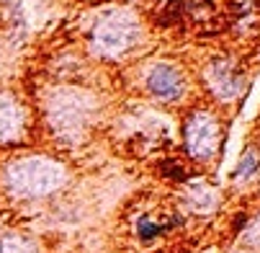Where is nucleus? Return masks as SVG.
Masks as SVG:
<instances>
[{"mask_svg": "<svg viewBox=\"0 0 260 253\" xmlns=\"http://www.w3.org/2000/svg\"><path fill=\"white\" fill-rule=\"evenodd\" d=\"M67 171L62 163L42 155L11 160L3 168V186L16 199H42L62 189Z\"/></svg>", "mask_w": 260, "mask_h": 253, "instance_id": "obj_1", "label": "nucleus"}, {"mask_svg": "<svg viewBox=\"0 0 260 253\" xmlns=\"http://www.w3.org/2000/svg\"><path fill=\"white\" fill-rule=\"evenodd\" d=\"M160 171H162V176H168V178H175V181H185V171H183V165H180V163L165 160V163L160 165Z\"/></svg>", "mask_w": 260, "mask_h": 253, "instance_id": "obj_12", "label": "nucleus"}, {"mask_svg": "<svg viewBox=\"0 0 260 253\" xmlns=\"http://www.w3.org/2000/svg\"><path fill=\"white\" fill-rule=\"evenodd\" d=\"M206 83H209V88L214 91V96H219V98H224V101H230V98H235L237 93H240V88H242V80H240V72L230 65V62H211L209 67H206Z\"/></svg>", "mask_w": 260, "mask_h": 253, "instance_id": "obj_6", "label": "nucleus"}, {"mask_svg": "<svg viewBox=\"0 0 260 253\" xmlns=\"http://www.w3.org/2000/svg\"><path fill=\"white\" fill-rule=\"evenodd\" d=\"M0 253H39L36 243L21 233H3L0 235Z\"/></svg>", "mask_w": 260, "mask_h": 253, "instance_id": "obj_8", "label": "nucleus"}, {"mask_svg": "<svg viewBox=\"0 0 260 253\" xmlns=\"http://www.w3.org/2000/svg\"><path fill=\"white\" fill-rule=\"evenodd\" d=\"M170 225H157V222H152L150 217H139V222H137V235L142 238V240H152V238H157L160 233H165Z\"/></svg>", "mask_w": 260, "mask_h": 253, "instance_id": "obj_11", "label": "nucleus"}, {"mask_svg": "<svg viewBox=\"0 0 260 253\" xmlns=\"http://www.w3.org/2000/svg\"><path fill=\"white\" fill-rule=\"evenodd\" d=\"M185 150L196 160H209L219 145V122L209 111H193L185 122Z\"/></svg>", "mask_w": 260, "mask_h": 253, "instance_id": "obj_4", "label": "nucleus"}, {"mask_svg": "<svg viewBox=\"0 0 260 253\" xmlns=\"http://www.w3.org/2000/svg\"><path fill=\"white\" fill-rule=\"evenodd\" d=\"M188 202H191L193 212H211L216 207V202H219V194L211 186H206V184H193Z\"/></svg>", "mask_w": 260, "mask_h": 253, "instance_id": "obj_9", "label": "nucleus"}, {"mask_svg": "<svg viewBox=\"0 0 260 253\" xmlns=\"http://www.w3.org/2000/svg\"><path fill=\"white\" fill-rule=\"evenodd\" d=\"M257 168H260V155L255 153V150H247L245 155H242V160L237 163V168H235V178H247V176H252V173H257Z\"/></svg>", "mask_w": 260, "mask_h": 253, "instance_id": "obj_10", "label": "nucleus"}, {"mask_svg": "<svg viewBox=\"0 0 260 253\" xmlns=\"http://www.w3.org/2000/svg\"><path fill=\"white\" fill-rule=\"evenodd\" d=\"M49 127L57 132V137L62 139H78L90 119L93 111V101L90 96H85V91H75V88H62L54 91L49 96Z\"/></svg>", "mask_w": 260, "mask_h": 253, "instance_id": "obj_2", "label": "nucleus"}, {"mask_svg": "<svg viewBox=\"0 0 260 253\" xmlns=\"http://www.w3.org/2000/svg\"><path fill=\"white\" fill-rule=\"evenodd\" d=\"M245 240H247L250 245L260 248V220H255V222L250 225V230L245 233Z\"/></svg>", "mask_w": 260, "mask_h": 253, "instance_id": "obj_13", "label": "nucleus"}, {"mask_svg": "<svg viewBox=\"0 0 260 253\" xmlns=\"http://www.w3.org/2000/svg\"><path fill=\"white\" fill-rule=\"evenodd\" d=\"M147 88H150L152 96L162 98V101H175L183 96V75L165 62H157L150 75H147Z\"/></svg>", "mask_w": 260, "mask_h": 253, "instance_id": "obj_5", "label": "nucleus"}, {"mask_svg": "<svg viewBox=\"0 0 260 253\" xmlns=\"http://www.w3.org/2000/svg\"><path fill=\"white\" fill-rule=\"evenodd\" d=\"M139 36V23L129 11H114L106 18H101L93 29V49L103 57H121L132 49V44Z\"/></svg>", "mask_w": 260, "mask_h": 253, "instance_id": "obj_3", "label": "nucleus"}, {"mask_svg": "<svg viewBox=\"0 0 260 253\" xmlns=\"http://www.w3.org/2000/svg\"><path fill=\"white\" fill-rule=\"evenodd\" d=\"M23 129V114L11 96H0V145L18 139Z\"/></svg>", "mask_w": 260, "mask_h": 253, "instance_id": "obj_7", "label": "nucleus"}]
</instances>
